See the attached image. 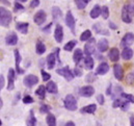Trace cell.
Listing matches in <instances>:
<instances>
[{"instance_id": "6da1fadb", "label": "cell", "mask_w": 134, "mask_h": 126, "mask_svg": "<svg viewBox=\"0 0 134 126\" xmlns=\"http://www.w3.org/2000/svg\"><path fill=\"white\" fill-rule=\"evenodd\" d=\"M134 15V4H125L122 9V20L125 23H131Z\"/></svg>"}, {"instance_id": "7a4b0ae2", "label": "cell", "mask_w": 134, "mask_h": 126, "mask_svg": "<svg viewBox=\"0 0 134 126\" xmlns=\"http://www.w3.org/2000/svg\"><path fill=\"white\" fill-rule=\"evenodd\" d=\"M12 13L5 7H0V24L3 27H8L12 22Z\"/></svg>"}, {"instance_id": "3957f363", "label": "cell", "mask_w": 134, "mask_h": 126, "mask_svg": "<svg viewBox=\"0 0 134 126\" xmlns=\"http://www.w3.org/2000/svg\"><path fill=\"white\" fill-rule=\"evenodd\" d=\"M64 103H65V107L69 111L74 112L77 109V100L72 94H69L66 96Z\"/></svg>"}, {"instance_id": "277c9868", "label": "cell", "mask_w": 134, "mask_h": 126, "mask_svg": "<svg viewBox=\"0 0 134 126\" xmlns=\"http://www.w3.org/2000/svg\"><path fill=\"white\" fill-rule=\"evenodd\" d=\"M56 73L59 74V75H62L63 77H65L68 81L73 80V78L75 76V74L69 69V67H64V68H60V69H57L56 70Z\"/></svg>"}, {"instance_id": "5b68a950", "label": "cell", "mask_w": 134, "mask_h": 126, "mask_svg": "<svg viewBox=\"0 0 134 126\" xmlns=\"http://www.w3.org/2000/svg\"><path fill=\"white\" fill-rule=\"evenodd\" d=\"M95 49H96V40L91 38L88 42H86V44L84 45V53L86 55H92L95 52Z\"/></svg>"}, {"instance_id": "8992f818", "label": "cell", "mask_w": 134, "mask_h": 126, "mask_svg": "<svg viewBox=\"0 0 134 126\" xmlns=\"http://www.w3.org/2000/svg\"><path fill=\"white\" fill-rule=\"evenodd\" d=\"M37 82H38V78H37V76L32 75V74H29V75L25 76L24 79H23V83H24V86L27 87V88H31V87H34V85H36Z\"/></svg>"}, {"instance_id": "52a82bcc", "label": "cell", "mask_w": 134, "mask_h": 126, "mask_svg": "<svg viewBox=\"0 0 134 126\" xmlns=\"http://www.w3.org/2000/svg\"><path fill=\"white\" fill-rule=\"evenodd\" d=\"M66 24L68 25V27L72 30V32L75 34V24H76V21H75V18L72 14L71 10H69L66 15Z\"/></svg>"}, {"instance_id": "ba28073f", "label": "cell", "mask_w": 134, "mask_h": 126, "mask_svg": "<svg viewBox=\"0 0 134 126\" xmlns=\"http://www.w3.org/2000/svg\"><path fill=\"white\" fill-rule=\"evenodd\" d=\"M134 42V34L132 32H128L127 34L124 35V38L122 39V42H121V46L126 48V47H130Z\"/></svg>"}, {"instance_id": "9c48e42d", "label": "cell", "mask_w": 134, "mask_h": 126, "mask_svg": "<svg viewBox=\"0 0 134 126\" xmlns=\"http://www.w3.org/2000/svg\"><path fill=\"white\" fill-rule=\"evenodd\" d=\"M47 19V16H46V13L44 10H38L34 17V21L36 25H42Z\"/></svg>"}, {"instance_id": "30bf717a", "label": "cell", "mask_w": 134, "mask_h": 126, "mask_svg": "<svg viewBox=\"0 0 134 126\" xmlns=\"http://www.w3.org/2000/svg\"><path fill=\"white\" fill-rule=\"evenodd\" d=\"M54 39L57 43H62L64 40V28L60 24H57L54 30Z\"/></svg>"}, {"instance_id": "8fae6325", "label": "cell", "mask_w": 134, "mask_h": 126, "mask_svg": "<svg viewBox=\"0 0 134 126\" xmlns=\"http://www.w3.org/2000/svg\"><path fill=\"white\" fill-rule=\"evenodd\" d=\"M94 93H95V89L92 86H85L79 90V94L82 97H91L94 95Z\"/></svg>"}, {"instance_id": "7c38bea8", "label": "cell", "mask_w": 134, "mask_h": 126, "mask_svg": "<svg viewBox=\"0 0 134 126\" xmlns=\"http://www.w3.org/2000/svg\"><path fill=\"white\" fill-rule=\"evenodd\" d=\"M18 35H17V33H15V32H9L6 36H5V43H6V45H8V46H15L17 43H18Z\"/></svg>"}, {"instance_id": "4fadbf2b", "label": "cell", "mask_w": 134, "mask_h": 126, "mask_svg": "<svg viewBox=\"0 0 134 126\" xmlns=\"http://www.w3.org/2000/svg\"><path fill=\"white\" fill-rule=\"evenodd\" d=\"M14 54H15V62H16V71L18 74H23L25 71L23 69H21L20 67V63H21V54L19 52V50H15L14 51Z\"/></svg>"}, {"instance_id": "5bb4252c", "label": "cell", "mask_w": 134, "mask_h": 126, "mask_svg": "<svg viewBox=\"0 0 134 126\" xmlns=\"http://www.w3.org/2000/svg\"><path fill=\"white\" fill-rule=\"evenodd\" d=\"M56 62H58V60H57V55H56L55 51L54 52H51L47 56V66H48V69H53Z\"/></svg>"}, {"instance_id": "9a60e30c", "label": "cell", "mask_w": 134, "mask_h": 126, "mask_svg": "<svg viewBox=\"0 0 134 126\" xmlns=\"http://www.w3.org/2000/svg\"><path fill=\"white\" fill-rule=\"evenodd\" d=\"M15 89V70L14 69H9L8 70V86H7V90L8 91H13Z\"/></svg>"}, {"instance_id": "2e32d148", "label": "cell", "mask_w": 134, "mask_h": 126, "mask_svg": "<svg viewBox=\"0 0 134 126\" xmlns=\"http://www.w3.org/2000/svg\"><path fill=\"white\" fill-rule=\"evenodd\" d=\"M113 73H114V77L118 79V80H122L123 77H124V70L122 68L121 65H114L113 66Z\"/></svg>"}, {"instance_id": "e0dca14e", "label": "cell", "mask_w": 134, "mask_h": 126, "mask_svg": "<svg viewBox=\"0 0 134 126\" xmlns=\"http://www.w3.org/2000/svg\"><path fill=\"white\" fill-rule=\"evenodd\" d=\"M108 57L111 62H118L120 60V51L118 48H111L108 52Z\"/></svg>"}, {"instance_id": "ac0fdd59", "label": "cell", "mask_w": 134, "mask_h": 126, "mask_svg": "<svg viewBox=\"0 0 134 126\" xmlns=\"http://www.w3.org/2000/svg\"><path fill=\"white\" fill-rule=\"evenodd\" d=\"M51 12H52V16H53V20H54V21L58 22L59 20H62L63 12L60 10V8H59V7H57V6H53Z\"/></svg>"}, {"instance_id": "d6986e66", "label": "cell", "mask_w": 134, "mask_h": 126, "mask_svg": "<svg viewBox=\"0 0 134 126\" xmlns=\"http://www.w3.org/2000/svg\"><path fill=\"white\" fill-rule=\"evenodd\" d=\"M28 26L29 24L28 23H25V22H19L16 24V29L19 32L23 33V34H26L28 32Z\"/></svg>"}, {"instance_id": "ffe728a7", "label": "cell", "mask_w": 134, "mask_h": 126, "mask_svg": "<svg viewBox=\"0 0 134 126\" xmlns=\"http://www.w3.org/2000/svg\"><path fill=\"white\" fill-rule=\"evenodd\" d=\"M97 48L100 52H105L108 50V41L106 39H101L97 44Z\"/></svg>"}, {"instance_id": "44dd1931", "label": "cell", "mask_w": 134, "mask_h": 126, "mask_svg": "<svg viewBox=\"0 0 134 126\" xmlns=\"http://www.w3.org/2000/svg\"><path fill=\"white\" fill-rule=\"evenodd\" d=\"M109 71V66L107 63H102L99 65V67L96 70V73L98 75H104Z\"/></svg>"}, {"instance_id": "7402d4cb", "label": "cell", "mask_w": 134, "mask_h": 126, "mask_svg": "<svg viewBox=\"0 0 134 126\" xmlns=\"http://www.w3.org/2000/svg\"><path fill=\"white\" fill-rule=\"evenodd\" d=\"M132 56H133V50L131 48H129V47L124 48V50L122 51V57H123V60L129 61V60L132 59Z\"/></svg>"}, {"instance_id": "603a6c76", "label": "cell", "mask_w": 134, "mask_h": 126, "mask_svg": "<svg viewBox=\"0 0 134 126\" xmlns=\"http://www.w3.org/2000/svg\"><path fill=\"white\" fill-rule=\"evenodd\" d=\"M97 109V105L96 104H88L86 106H84L83 108H81V113L82 114H94Z\"/></svg>"}, {"instance_id": "cb8c5ba5", "label": "cell", "mask_w": 134, "mask_h": 126, "mask_svg": "<svg viewBox=\"0 0 134 126\" xmlns=\"http://www.w3.org/2000/svg\"><path fill=\"white\" fill-rule=\"evenodd\" d=\"M101 7L100 5H98V4H96L94 7H93V9L91 10V13H90V16H91V18L92 19H97L99 16L101 15Z\"/></svg>"}, {"instance_id": "d4e9b609", "label": "cell", "mask_w": 134, "mask_h": 126, "mask_svg": "<svg viewBox=\"0 0 134 126\" xmlns=\"http://www.w3.org/2000/svg\"><path fill=\"white\" fill-rule=\"evenodd\" d=\"M94 65H95L94 59H93L91 55H86L85 59H84V67H85V69L92 70V69L94 68Z\"/></svg>"}, {"instance_id": "484cf974", "label": "cell", "mask_w": 134, "mask_h": 126, "mask_svg": "<svg viewBox=\"0 0 134 126\" xmlns=\"http://www.w3.org/2000/svg\"><path fill=\"white\" fill-rule=\"evenodd\" d=\"M46 89H47V92L51 93V94H56L58 89H57V86L54 81H49L46 86Z\"/></svg>"}, {"instance_id": "4316f807", "label": "cell", "mask_w": 134, "mask_h": 126, "mask_svg": "<svg viewBox=\"0 0 134 126\" xmlns=\"http://www.w3.org/2000/svg\"><path fill=\"white\" fill-rule=\"evenodd\" d=\"M81 59H83V53H82V50L81 49H77L75 50L74 52V55H73V61L75 64H79Z\"/></svg>"}, {"instance_id": "83f0119b", "label": "cell", "mask_w": 134, "mask_h": 126, "mask_svg": "<svg viewBox=\"0 0 134 126\" xmlns=\"http://www.w3.org/2000/svg\"><path fill=\"white\" fill-rule=\"evenodd\" d=\"M35 51H36V53L40 54V55L44 54L45 51H46V46L44 45V43H42L41 41H38V42L36 43V46H35Z\"/></svg>"}, {"instance_id": "f1b7e54d", "label": "cell", "mask_w": 134, "mask_h": 126, "mask_svg": "<svg viewBox=\"0 0 134 126\" xmlns=\"http://www.w3.org/2000/svg\"><path fill=\"white\" fill-rule=\"evenodd\" d=\"M122 94H123V88H122L121 86H116V87L114 88L113 94H111L112 95V99L115 100V99H118V98H121V97H122Z\"/></svg>"}, {"instance_id": "f546056e", "label": "cell", "mask_w": 134, "mask_h": 126, "mask_svg": "<svg viewBox=\"0 0 134 126\" xmlns=\"http://www.w3.org/2000/svg\"><path fill=\"white\" fill-rule=\"evenodd\" d=\"M35 123H36V120H35V117H34V114L32 111L29 112V117L26 121V125L27 126H35Z\"/></svg>"}, {"instance_id": "4dcf8cb0", "label": "cell", "mask_w": 134, "mask_h": 126, "mask_svg": "<svg viewBox=\"0 0 134 126\" xmlns=\"http://www.w3.org/2000/svg\"><path fill=\"white\" fill-rule=\"evenodd\" d=\"M46 91H47L46 87H44V86H40V87L37 88V90L35 91V94L37 95L41 99H44V98H45V95H46Z\"/></svg>"}, {"instance_id": "1f68e13d", "label": "cell", "mask_w": 134, "mask_h": 126, "mask_svg": "<svg viewBox=\"0 0 134 126\" xmlns=\"http://www.w3.org/2000/svg\"><path fill=\"white\" fill-rule=\"evenodd\" d=\"M46 122H47L48 126H56V119L51 114H48V116L46 118Z\"/></svg>"}, {"instance_id": "d6a6232c", "label": "cell", "mask_w": 134, "mask_h": 126, "mask_svg": "<svg viewBox=\"0 0 134 126\" xmlns=\"http://www.w3.org/2000/svg\"><path fill=\"white\" fill-rule=\"evenodd\" d=\"M76 44H77V41H74V40H73V41H70L69 43H67V44L64 46V49H65L66 51H69V52H70V51H72V50L74 49V47L76 46Z\"/></svg>"}, {"instance_id": "836d02e7", "label": "cell", "mask_w": 134, "mask_h": 126, "mask_svg": "<svg viewBox=\"0 0 134 126\" xmlns=\"http://www.w3.org/2000/svg\"><path fill=\"white\" fill-rule=\"evenodd\" d=\"M91 36H92V32H91V30L87 29V30L82 32V34L80 35V40L82 42H85V41H88L91 39Z\"/></svg>"}, {"instance_id": "e575fe53", "label": "cell", "mask_w": 134, "mask_h": 126, "mask_svg": "<svg viewBox=\"0 0 134 126\" xmlns=\"http://www.w3.org/2000/svg\"><path fill=\"white\" fill-rule=\"evenodd\" d=\"M101 15H102V17H103L104 20H107L108 19V17H109V8L106 5L105 6H102V8H101Z\"/></svg>"}, {"instance_id": "d590c367", "label": "cell", "mask_w": 134, "mask_h": 126, "mask_svg": "<svg viewBox=\"0 0 134 126\" xmlns=\"http://www.w3.org/2000/svg\"><path fill=\"white\" fill-rule=\"evenodd\" d=\"M96 78H97L96 74H94V73H88V74L86 75V77H85V81L88 82V83H91V82H93L94 80H96Z\"/></svg>"}, {"instance_id": "8d00e7d4", "label": "cell", "mask_w": 134, "mask_h": 126, "mask_svg": "<svg viewBox=\"0 0 134 126\" xmlns=\"http://www.w3.org/2000/svg\"><path fill=\"white\" fill-rule=\"evenodd\" d=\"M122 98H124L125 100L129 101L130 103H134V96L130 94H126V93H123L122 94Z\"/></svg>"}, {"instance_id": "74e56055", "label": "cell", "mask_w": 134, "mask_h": 126, "mask_svg": "<svg viewBox=\"0 0 134 126\" xmlns=\"http://www.w3.org/2000/svg\"><path fill=\"white\" fill-rule=\"evenodd\" d=\"M75 3H76V5H77V8H79V9H83V8H85V6L87 5L83 0H75Z\"/></svg>"}, {"instance_id": "f35d334b", "label": "cell", "mask_w": 134, "mask_h": 126, "mask_svg": "<svg viewBox=\"0 0 134 126\" xmlns=\"http://www.w3.org/2000/svg\"><path fill=\"white\" fill-rule=\"evenodd\" d=\"M124 101L125 100H123L122 98H118V99H115V100H113V104H112V106L113 107H121L122 106V104L124 103Z\"/></svg>"}, {"instance_id": "ab89813d", "label": "cell", "mask_w": 134, "mask_h": 126, "mask_svg": "<svg viewBox=\"0 0 134 126\" xmlns=\"http://www.w3.org/2000/svg\"><path fill=\"white\" fill-rule=\"evenodd\" d=\"M41 73H42V77H43V80H44V81H48V80H50L51 75H50L49 73H47V72L44 71V70H42Z\"/></svg>"}, {"instance_id": "60d3db41", "label": "cell", "mask_w": 134, "mask_h": 126, "mask_svg": "<svg viewBox=\"0 0 134 126\" xmlns=\"http://www.w3.org/2000/svg\"><path fill=\"white\" fill-rule=\"evenodd\" d=\"M23 102H24L25 104H30V103H34V98H32L31 96L27 95V96H25V97L23 98Z\"/></svg>"}, {"instance_id": "b9f144b4", "label": "cell", "mask_w": 134, "mask_h": 126, "mask_svg": "<svg viewBox=\"0 0 134 126\" xmlns=\"http://www.w3.org/2000/svg\"><path fill=\"white\" fill-rule=\"evenodd\" d=\"M41 113H44V114H48L50 112V106L49 105H46V104H43L41 106Z\"/></svg>"}, {"instance_id": "7bdbcfd3", "label": "cell", "mask_w": 134, "mask_h": 126, "mask_svg": "<svg viewBox=\"0 0 134 126\" xmlns=\"http://www.w3.org/2000/svg\"><path fill=\"white\" fill-rule=\"evenodd\" d=\"M129 105H130V102H129V101H127V100H125V101H124V103H123V104H122V106H121L122 111H123V112L128 111V109H129Z\"/></svg>"}, {"instance_id": "ee69618b", "label": "cell", "mask_w": 134, "mask_h": 126, "mask_svg": "<svg viewBox=\"0 0 134 126\" xmlns=\"http://www.w3.org/2000/svg\"><path fill=\"white\" fill-rule=\"evenodd\" d=\"M74 74H75V76L80 77V76L82 75V70H81L79 67H76V68L74 69Z\"/></svg>"}, {"instance_id": "f6af8a7d", "label": "cell", "mask_w": 134, "mask_h": 126, "mask_svg": "<svg viewBox=\"0 0 134 126\" xmlns=\"http://www.w3.org/2000/svg\"><path fill=\"white\" fill-rule=\"evenodd\" d=\"M23 9H24V6H23L22 4H20L19 2H16V3H15V10H16V12H18V10L21 12V10H23Z\"/></svg>"}, {"instance_id": "bcb514c9", "label": "cell", "mask_w": 134, "mask_h": 126, "mask_svg": "<svg viewBox=\"0 0 134 126\" xmlns=\"http://www.w3.org/2000/svg\"><path fill=\"white\" fill-rule=\"evenodd\" d=\"M40 5V0H31V2H30V7L31 8H35V7H37Z\"/></svg>"}, {"instance_id": "7dc6e473", "label": "cell", "mask_w": 134, "mask_h": 126, "mask_svg": "<svg viewBox=\"0 0 134 126\" xmlns=\"http://www.w3.org/2000/svg\"><path fill=\"white\" fill-rule=\"evenodd\" d=\"M97 101H98V103L101 104V105L104 104V96L102 94L98 95V96H97Z\"/></svg>"}, {"instance_id": "c3c4849f", "label": "cell", "mask_w": 134, "mask_h": 126, "mask_svg": "<svg viewBox=\"0 0 134 126\" xmlns=\"http://www.w3.org/2000/svg\"><path fill=\"white\" fill-rule=\"evenodd\" d=\"M3 88H4V77L0 75V90H2Z\"/></svg>"}, {"instance_id": "681fc988", "label": "cell", "mask_w": 134, "mask_h": 126, "mask_svg": "<svg viewBox=\"0 0 134 126\" xmlns=\"http://www.w3.org/2000/svg\"><path fill=\"white\" fill-rule=\"evenodd\" d=\"M106 94L108 95V96H110V95L112 94V92H111V83L109 85V87H108V89H107V91H106Z\"/></svg>"}, {"instance_id": "f907efd6", "label": "cell", "mask_w": 134, "mask_h": 126, "mask_svg": "<svg viewBox=\"0 0 134 126\" xmlns=\"http://www.w3.org/2000/svg\"><path fill=\"white\" fill-rule=\"evenodd\" d=\"M65 126H75V123H74L73 121H69V122L66 123V125Z\"/></svg>"}, {"instance_id": "816d5d0a", "label": "cell", "mask_w": 134, "mask_h": 126, "mask_svg": "<svg viewBox=\"0 0 134 126\" xmlns=\"http://www.w3.org/2000/svg\"><path fill=\"white\" fill-rule=\"evenodd\" d=\"M130 126H134V118L130 117Z\"/></svg>"}, {"instance_id": "f5cc1de1", "label": "cell", "mask_w": 134, "mask_h": 126, "mask_svg": "<svg viewBox=\"0 0 134 126\" xmlns=\"http://www.w3.org/2000/svg\"><path fill=\"white\" fill-rule=\"evenodd\" d=\"M109 26H110L111 28H113V29H116V26H115L113 23H109Z\"/></svg>"}, {"instance_id": "db71d44e", "label": "cell", "mask_w": 134, "mask_h": 126, "mask_svg": "<svg viewBox=\"0 0 134 126\" xmlns=\"http://www.w3.org/2000/svg\"><path fill=\"white\" fill-rule=\"evenodd\" d=\"M1 2H3V3L6 4V5H9V2H7L6 0H1Z\"/></svg>"}, {"instance_id": "11a10c76", "label": "cell", "mask_w": 134, "mask_h": 126, "mask_svg": "<svg viewBox=\"0 0 134 126\" xmlns=\"http://www.w3.org/2000/svg\"><path fill=\"white\" fill-rule=\"evenodd\" d=\"M17 1H19V2H26L27 0H17Z\"/></svg>"}, {"instance_id": "9f6ffc18", "label": "cell", "mask_w": 134, "mask_h": 126, "mask_svg": "<svg viewBox=\"0 0 134 126\" xmlns=\"http://www.w3.org/2000/svg\"><path fill=\"white\" fill-rule=\"evenodd\" d=\"M83 1H84V2H85V3H86V4H87V3H88V2H90V1H91V0H83Z\"/></svg>"}, {"instance_id": "6f0895ef", "label": "cell", "mask_w": 134, "mask_h": 126, "mask_svg": "<svg viewBox=\"0 0 134 126\" xmlns=\"http://www.w3.org/2000/svg\"><path fill=\"white\" fill-rule=\"evenodd\" d=\"M133 74H134V73H133Z\"/></svg>"}]
</instances>
